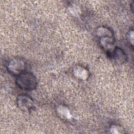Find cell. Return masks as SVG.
Wrapping results in <instances>:
<instances>
[{"label": "cell", "mask_w": 134, "mask_h": 134, "mask_svg": "<svg viewBox=\"0 0 134 134\" xmlns=\"http://www.w3.org/2000/svg\"><path fill=\"white\" fill-rule=\"evenodd\" d=\"M7 68L8 70L12 73L19 75L25 70V62L21 59H15L9 62Z\"/></svg>", "instance_id": "7a4b0ae2"}, {"label": "cell", "mask_w": 134, "mask_h": 134, "mask_svg": "<svg viewBox=\"0 0 134 134\" xmlns=\"http://www.w3.org/2000/svg\"><path fill=\"white\" fill-rule=\"evenodd\" d=\"M113 56L115 60L119 63H123L126 59V57L124 52L119 48H116L114 50Z\"/></svg>", "instance_id": "52a82bcc"}, {"label": "cell", "mask_w": 134, "mask_h": 134, "mask_svg": "<svg viewBox=\"0 0 134 134\" xmlns=\"http://www.w3.org/2000/svg\"><path fill=\"white\" fill-rule=\"evenodd\" d=\"M17 103L22 110H27L31 109L34 106L32 100L26 95H20L17 97Z\"/></svg>", "instance_id": "3957f363"}, {"label": "cell", "mask_w": 134, "mask_h": 134, "mask_svg": "<svg viewBox=\"0 0 134 134\" xmlns=\"http://www.w3.org/2000/svg\"><path fill=\"white\" fill-rule=\"evenodd\" d=\"M110 130L111 133H122V130H121V128L116 125H113L110 128Z\"/></svg>", "instance_id": "9c48e42d"}, {"label": "cell", "mask_w": 134, "mask_h": 134, "mask_svg": "<svg viewBox=\"0 0 134 134\" xmlns=\"http://www.w3.org/2000/svg\"><path fill=\"white\" fill-rule=\"evenodd\" d=\"M96 34L102 37H111L113 36V32L108 28L100 27L97 28L96 31Z\"/></svg>", "instance_id": "ba28073f"}, {"label": "cell", "mask_w": 134, "mask_h": 134, "mask_svg": "<svg viewBox=\"0 0 134 134\" xmlns=\"http://www.w3.org/2000/svg\"><path fill=\"white\" fill-rule=\"evenodd\" d=\"M57 110L59 115L63 119H69L72 117L71 114L69 109L65 106L59 105L58 107Z\"/></svg>", "instance_id": "8992f818"}, {"label": "cell", "mask_w": 134, "mask_h": 134, "mask_svg": "<svg viewBox=\"0 0 134 134\" xmlns=\"http://www.w3.org/2000/svg\"><path fill=\"white\" fill-rule=\"evenodd\" d=\"M74 75L79 79L82 80H85L88 77V72L84 68L81 66H76L73 70Z\"/></svg>", "instance_id": "5b68a950"}, {"label": "cell", "mask_w": 134, "mask_h": 134, "mask_svg": "<svg viewBox=\"0 0 134 134\" xmlns=\"http://www.w3.org/2000/svg\"><path fill=\"white\" fill-rule=\"evenodd\" d=\"M16 83L22 89L32 90L36 87L37 80L32 74L24 73L18 75L16 79Z\"/></svg>", "instance_id": "6da1fadb"}, {"label": "cell", "mask_w": 134, "mask_h": 134, "mask_svg": "<svg viewBox=\"0 0 134 134\" xmlns=\"http://www.w3.org/2000/svg\"><path fill=\"white\" fill-rule=\"evenodd\" d=\"M113 39L110 37H102L100 39V44L101 46L109 53L113 50Z\"/></svg>", "instance_id": "277c9868"}]
</instances>
